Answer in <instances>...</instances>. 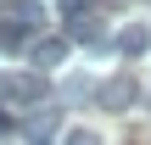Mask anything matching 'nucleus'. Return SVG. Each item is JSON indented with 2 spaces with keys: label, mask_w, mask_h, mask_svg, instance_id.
Segmentation results:
<instances>
[{
  "label": "nucleus",
  "mask_w": 151,
  "mask_h": 145,
  "mask_svg": "<svg viewBox=\"0 0 151 145\" xmlns=\"http://www.w3.org/2000/svg\"><path fill=\"white\" fill-rule=\"evenodd\" d=\"M39 95H45L39 73H0V112H28L39 106Z\"/></svg>",
  "instance_id": "f257e3e1"
},
{
  "label": "nucleus",
  "mask_w": 151,
  "mask_h": 145,
  "mask_svg": "<svg viewBox=\"0 0 151 145\" xmlns=\"http://www.w3.org/2000/svg\"><path fill=\"white\" fill-rule=\"evenodd\" d=\"M0 17H6L11 28H22V34H45V22H50L45 0H6V6H0Z\"/></svg>",
  "instance_id": "f03ea898"
},
{
  "label": "nucleus",
  "mask_w": 151,
  "mask_h": 145,
  "mask_svg": "<svg viewBox=\"0 0 151 145\" xmlns=\"http://www.w3.org/2000/svg\"><path fill=\"white\" fill-rule=\"evenodd\" d=\"M95 101H101V112H129V106L140 101V84H134L129 73H118V78H106V84L95 89Z\"/></svg>",
  "instance_id": "7ed1b4c3"
},
{
  "label": "nucleus",
  "mask_w": 151,
  "mask_h": 145,
  "mask_svg": "<svg viewBox=\"0 0 151 145\" xmlns=\"http://www.w3.org/2000/svg\"><path fill=\"white\" fill-rule=\"evenodd\" d=\"M67 50H73V39L45 34V39H34V45H28V61H34V67H62V61H67Z\"/></svg>",
  "instance_id": "20e7f679"
},
{
  "label": "nucleus",
  "mask_w": 151,
  "mask_h": 145,
  "mask_svg": "<svg viewBox=\"0 0 151 145\" xmlns=\"http://www.w3.org/2000/svg\"><path fill=\"white\" fill-rule=\"evenodd\" d=\"M146 45H151V34H146V22H129V28L118 34V50H123V56H140Z\"/></svg>",
  "instance_id": "39448f33"
},
{
  "label": "nucleus",
  "mask_w": 151,
  "mask_h": 145,
  "mask_svg": "<svg viewBox=\"0 0 151 145\" xmlns=\"http://www.w3.org/2000/svg\"><path fill=\"white\" fill-rule=\"evenodd\" d=\"M73 39H78V45H106L101 17H78V22H73Z\"/></svg>",
  "instance_id": "423d86ee"
},
{
  "label": "nucleus",
  "mask_w": 151,
  "mask_h": 145,
  "mask_svg": "<svg viewBox=\"0 0 151 145\" xmlns=\"http://www.w3.org/2000/svg\"><path fill=\"white\" fill-rule=\"evenodd\" d=\"M56 129V106H34V117H28V134H34V145H45V134Z\"/></svg>",
  "instance_id": "0eeeda50"
},
{
  "label": "nucleus",
  "mask_w": 151,
  "mask_h": 145,
  "mask_svg": "<svg viewBox=\"0 0 151 145\" xmlns=\"http://www.w3.org/2000/svg\"><path fill=\"white\" fill-rule=\"evenodd\" d=\"M22 45H28V34H22V28H11V22L0 17V50H22Z\"/></svg>",
  "instance_id": "6e6552de"
},
{
  "label": "nucleus",
  "mask_w": 151,
  "mask_h": 145,
  "mask_svg": "<svg viewBox=\"0 0 151 145\" xmlns=\"http://www.w3.org/2000/svg\"><path fill=\"white\" fill-rule=\"evenodd\" d=\"M62 145H101V134H95V129H67Z\"/></svg>",
  "instance_id": "1a4fd4ad"
},
{
  "label": "nucleus",
  "mask_w": 151,
  "mask_h": 145,
  "mask_svg": "<svg viewBox=\"0 0 151 145\" xmlns=\"http://www.w3.org/2000/svg\"><path fill=\"white\" fill-rule=\"evenodd\" d=\"M0 134H11V112H0Z\"/></svg>",
  "instance_id": "9d476101"
}]
</instances>
